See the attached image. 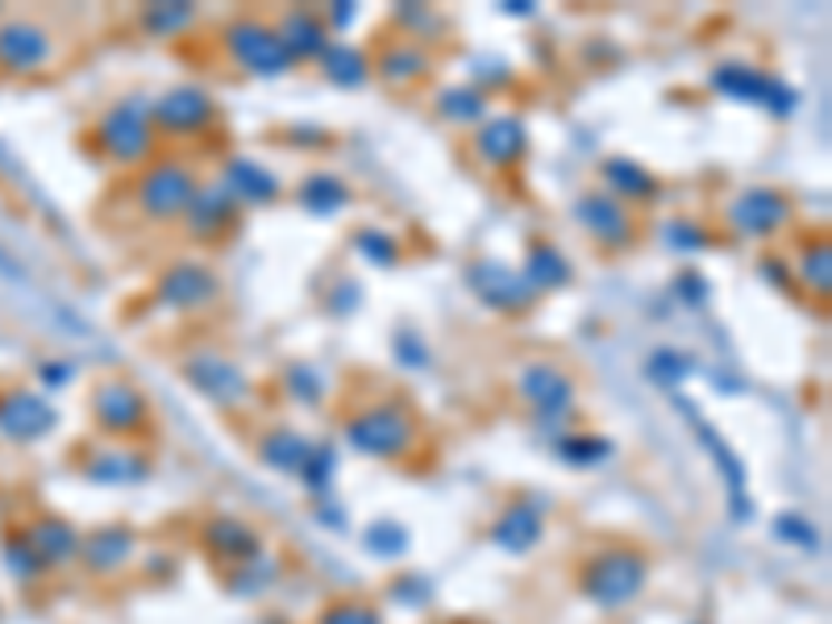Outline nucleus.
Returning a JSON list of instances; mask_svg holds the SVG:
<instances>
[{"label": "nucleus", "instance_id": "obj_35", "mask_svg": "<svg viewBox=\"0 0 832 624\" xmlns=\"http://www.w3.org/2000/svg\"><path fill=\"white\" fill-rule=\"evenodd\" d=\"M803 280L812 283V287H820V292H829V246L820 242L816 250H807V263H803Z\"/></svg>", "mask_w": 832, "mask_h": 624}, {"label": "nucleus", "instance_id": "obj_10", "mask_svg": "<svg viewBox=\"0 0 832 624\" xmlns=\"http://www.w3.org/2000/svg\"><path fill=\"white\" fill-rule=\"evenodd\" d=\"M721 92L741 96V100H754V105H770L774 113H786L795 96L786 92L779 79L762 76V71H750V67H721L716 79H712Z\"/></svg>", "mask_w": 832, "mask_h": 624}, {"label": "nucleus", "instance_id": "obj_4", "mask_svg": "<svg viewBox=\"0 0 832 624\" xmlns=\"http://www.w3.org/2000/svg\"><path fill=\"white\" fill-rule=\"evenodd\" d=\"M100 142L117 163H138L150 155L155 146V125H150V109L138 100H121L117 109L100 121Z\"/></svg>", "mask_w": 832, "mask_h": 624}, {"label": "nucleus", "instance_id": "obj_33", "mask_svg": "<svg viewBox=\"0 0 832 624\" xmlns=\"http://www.w3.org/2000/svg\"><path fill=\"white\" fill-rule=\"evenodd\" d=\"M359 250L371 259V263H388L392 266L395 259H400V250H395V242L388 234H371V230H362L359 234Z\"/></svg>", "mask_w": 832, "mask_h": 624}, {"label": "nucleus", "instance_id": "obj_17", "mask_svg": "<svg viewBox=\"0 0 832 624\" xmlns=\"http://www.w3.org/2000/svg\"><path fill=\"white\" fill-rule=\"evenodd\" d=\"M474 146H479V155H483L487 163L508 167V163H517V158L525 155V125H520L517 117H496V121H487L483 129H479Z\"/></svg>", "mask_w": 832, "mask_h": 624}, {"label": "nucleus", "instance_id": "obj_27", "mask_svg": "<svg viewBox=\"0 0 832 624\" xmlns=\"http://www.w3.org/2000/svg\"><path fill=\"white\" fill-rule=\"evenodd\" d=\"M263 458H267L275 470H300L313 458V450H309V441H300L296 433H271L267 441H263Z\"/></svg>", "mask_w": 832, "mask_h": 624}, {"label": "nucleus", "instance_id": "obj_1", "mask_svg": "<svg viewBox=\"0 0 832 624\" xmlns=\"http://www.w3.org/2000/svg\"><path fill=\"white\" fill-rule=\"evenodd\" d=\"M645 571H649L645 554H637V549H628V546H616V549H608V554H599V558L587 562L579 587L587 599H596L599 608H620V604H628V599L645 587Z\"/></svg>", "mask_w": 832, "mask_h": 624}, {"label": "nucleus", "instance_id": "obj_8", "mask_svg": "<svg viewBox=\"0 0 832 624\" xmlns=\"http://www.w3.org/2000/svg\"><path fill=\"white\" fill-rule=\"evenodd\" d=\"M184 374H188V383L196 391H205L213 404L221 408H234L246 400V391H251V383L242 379V371H234L229 362L213 359V354H200V359H188L184 362Z\"/></svg>", "mask_w": 832, "mask_h": 624}, {"label": "nucleus", "instance_id": "obj_29", "mask_svg": "<svg viewBox=\"0 0 832 624\" xmlns=\"http://www.w3.org/2000/svg\"><path fill=\"white\" fill-rule=\"evenodd\" d=\"M346 184L342 179H333V175H313L309 184H304V201H309V208H321V213H337L342 204H346Z\"/></svg>", "mask_w": 832, "mask_h": 624}, {"label": "nucleus", "instance_id": "obj_12", "mask_svg": "<svg viewBox=\"0 0 832 624\" xmlns=\"http://www.w3.org/2000/svg\"><path fill=\"white\" fill-rule=\"evenodd\" d=\"M213 296H217V280L196 263L172 266V271L163 275V283H158V300L172 304V309H200V304H208Z\"/></svg>", "mask_w": 832, "mask_h": 624}, {"label": "nucleus", "instance_id": "obj_26", "mask_svg": "<svg viewBox=\"0 0 832 624\" xmlns=\"http://www.w3.org/2000/svg\"><path fill=\"white\" fill-rule=\"evenodd\" d=\"M26 542H30V546L38 549V558H42V562H47V558H50V562H63L67 554H71V549L79 546L76 533L67 529L63 520H42V525H38V529H33L30 537H26Z\"/></svg>", "mask_w": 832, "mask_h": 624}, {"label": "nucleus", "instance_id": "obj_6", "mask_svg": "<svg viewBox=\"0 0 832 624\" xmlns=\"http://www.w3.org/2000/svg\"><path fill=\"white\" fill-rule=\"evenodd\" d=\"M96 421L112 433H134L146 425V396L129 379H105L92 396Z\"/></svg>", "mask_w": 832, "mask_h": 624}, {"label": "nucleus", "instance_id": "obj_34", "mask_svg": "<svg viewBox=\"0 0 832 624\" xmlns=\"http://www.w3.org/2000/svg\"><path fill=\"white\" fill-rule=\"evenodd\" d=\"M321 624H383V621H379V612L366 608V604H333V608L321 616Z\"/></svg>", "mask_w": 832, "mask_h": 624}, {"label": "nucleus", "instance_id": "obj_5", "mask_svg": "<svg viewBox=\"0 0 832 624\" xmlns=\"http://www.w3.org/2000/svg\"><path fill=\"white\" fill-rule=\"evenodd\" d=\"M225 47H229V55L242 67H251L258 76H280V71H287V62H292L280 47V33L271 30V26H263V21H234L225 30Z\"/></svg>", "mask_w": 832, "mask_h": 624}, {"label": "nucleus", "instance_id": "obj_9", "mask_svg": "<svg viewBox=\"0 0 832 624\" xmlns=\"http://www.w3.org/2000/svg\"><path fill=\"white\" fill-rule=\"evenodd\" d=\"M520 391H525V400H529L537 412H546V417H566V412H570V400H575V383L566 379V371H558L550 362L525 367Z\"/></svg>", "mask_w": 832, "mask_h": 624}, {"label": "nucleus", "instance_id": "obj_3", "mask_svg": "<svg viewBox=\"0 0 832 624\" xmlns=\"http://www.w3.org/2000/svg\"><path fill=\"white\" fill-rule=\"evenodd\" d=\"M196 192H200V187H196V175H192L184 163H158L155 172L141 175L138 201L155 221H172L188 213L192 201H196Z\"/></svg>", "mask_w": 832, "mask_h": 624}, {"label": "nucleus", "instance_id": "obj_2", "mask_svg": "<svg viewBox=\"0 0 832 624\" xmlns=\"http://www.w3.org/2000/svg\"><path fill=\"white\" fill-rule=\"evenodd\" d=\"M350 446H359L362 454H375V458H400V454L412 446V421L404 408L383 404V408H366L354 421L346 425Z\"/></svg>", "mask_w": 832, "mask_h": 624}, {"label": "nucleus", "instance_id": "obj_16", "mask_svg": "<svg viewBox=\"0 0 832 624\" xmlns=\"http://www.w3.org/2000/svg\"><path fill=\"white\" fill-rule=\"evenodd\" d=\"M280 47L287 59H313V55H325V26L313 9H292V13L280 21Z\"/></svg>", "mask_w": 832, "mask_h": 624}, {"label": "nucleus", "instance_id": "obj_21", "mask_svg": "<svg viewBox=\"0 0 832 624\" xmlns=\"http://www.w3.org/2000/svg\"><path fill=\"white\" fill-rule=\"evenodd\" d=\"M520 275L529 280V287H562V283L570 280V266L558 259V250H550L546 242H534L529 263H525Z\"/></svg>", "mask_w": 832, "mask_h": 624}, {"label": "nucleus", "instance_id": "obj_23", "mask_svg": "<svg viewBox=\"0 0 832 624\" xmlns=\"http://www.w3.org/2000/svg\"><path fill=\"white\" fill-rule=\"evenodd\" d=\"M129 546H134V537L126 529H105L88 537L84 554H88V562H92L96 571H117L129 558Z\"/></svg>", "mask_w": 832, "mask_h": 624}, {"label": "nucleus", "instance_id": "obj_25", "mask_svg": "<svg viewBox=\"0 0 832 624\" xmlns=\"http://www.w3.org/2000/svg\"><path fill=\"white\" fill-rule=\"evenodd\" d=\"M229 184H234V192L242 201H251V204H263L280 192L275 175H267L258 163H234V167H229Z\"/></svg>", "mask_w": 832, "mask_h": 624}, {"label": "nucleus", "instance_id": "obj_13", "mask_svg": "<svg viewBox=\"0 0 832 624\" xmlns=\"http://www.w3.org/2000/svg\"><path fill=\"white\" fill-rule=\"evenodd\" d=\"M50 59V38L47 30H38L30 21H13L0 30V62L9 71H33Z\"/></svg>", "mask_w": 832, "mask_h": 624}, {"label": "nucleus", "instance_id": "obj_15", "mask_svg": "<svg viewBox=\"0 0 832 624\" xmlns=\"http://www.w3.org/2000/svg\"><path fill=\"white\" fill-rule=\"evenodd\" d=\"M155 121L175 129V134H192V129L213 121V100L200 88H175L155 105Z\"/></svg>", "mask_w": 832, "mask_h": 624}, {"label": "nucleus", "instance_id": "obj_11", "mask_svg": "<svg viewBox=\"0 0 832 624\" xmlns=\"http://www.w3.org/2000/svg\"><path fill=\"white\" fill-rule=\"evenodd\" d=\"M471 283H474V292H479L487 304H496V309H525L529 296H534L529 280H525L520 271H508V266H500V263H479L471 271Z\"/></svg>", "mask_w": 832, "mask_h": 624}, {"label": "nucleus", "instance_id": "obj_18", "mask_svg": "<svg viewBox=\"0 0 832 624\" xmlns=\"http://www.w3.org/2000/svg\"><path fill=\"white\" fill-rule=\"evenodd\" d=\"M50 425H55V412L33 396H9L0 404V429L9 437H38L47 433Z\"/></svg>", "mask_w": 832, "mask_h": 624}, {"label": "nucleus", "instance_id": "obj_7", "mask_svg": "<svg viewBox=\"0 0 832 624\" xmlns=\"http://www.w3.org/2000/svg\"><path fill=\"white\" fill-rule=\"evenodd\" d=\"M575 217H579V225L587 230V234L596 237V242H604V246H628L633 242V213L625 208V201H616V196H583L579 208H575Z\"/></svg>", "mask_w": 832, "mask_h": 624}, {"label": "nucleus", "instance_id": "obj_19", "mask_svg": "<svg viewBox=\"0 0 832 624\" xmlns=\"http://www.w3.org/2000/svg\"><path fill=\"white\" fill-rule=\"evenodd\" d=\"M237 196L234 192H225V187H208V192H196V201H192V208L184 213L188 217V225L196 230V234H221L229 221H234V208H237Z\"/></svg>", "mask_w": 832, "mask_h": 624}, {"label": "nucleus", "instance_id": "obj_24", "mask_svg": "<svg viewBox=\"0 0 832 624\" xmlns=\"http://www.w3.org/2000/svg\"><path fill=\"white\" fill-rule=\"evenodd\" d=\"M379 71H383V79H392V84H412V79H421L429 71V55L417 50L412 42H400V47H392L383 55Z\"/></svg>", "mask_w": 832, "mask_h": 624}, {"label": "nucleus", "instance_id": "obj_14", "mask_svg": "<svg viewBox=\"0 0 832 624\" xmlns=\"http://www.w3.org/2000/svg\"><path fill=\"white\" fill-rule=\"evenodd\" d=\"M728 217H733L741 234H770V230H779L786 221V201L774 187H754L728 208Z\"/></svg>", "mask_w": 832, "mask_h": 624}, {"label": "nucleus", "instance_id": "obj_28", "mask_svg": "<svg viewBox=\"0 0 832 624\" xmlns=\"http://www.w3.org/2000/svg\"><path fill=\"white\" fill-rule=\"evenodd\" d=\"M208 542H213V549L225 554V558H246V554L258 549L254 529H246L242 520H217V525L208 529Z\"/></svg>", "mask_w": 832, "mask_h": 624}, {"label": "nucleus", "instance_id": "obj_31", "mask_svg": "<svg viewBox=\"0 0 832 624\" xmlns=\"http://www.w3.org/2000/svg\"><path fill=\"white\" fill-rule=\"evenodd\" d=\"M483 96L474 92V88H450V92L441 96V113L446 117H454V121H479L483 117Z\"/></svg>", "mask_w": 832, "mask_h": 624}, {"label": "nucleus", "instance_id": "obj_20", "mask_svg": "<svg viewBox=\"0 0 832 624\" xmlns=\"http://www.w3.org/2000/svg\"><path fill=\"white\" fill-rule=\"evenodd\" d=\"M541 537V513H537L534 504H517V508H508L503 513V520L496 525V542H500L503 549H529Z\"/></svg>", "mask_w": 832, "mask_h": 624}, {"label": "nucleus", "instance_id": "obj_32", "mask_svg": "<svg viewBox=\"0 0 832 624\" xmlns=\"http://www.w3.org/2000/svg\"><path fill=\"white\" fill-rule=\"evenodd\" d=\"M188 21H192V9H184V4H163V9H150V13H146V26L155 33L184 30Z\"/></svg>", "mask_w": 832, "mask_h": 624}, {"label": "nucleus", "instance_id": "obj_22", "mask_svg": "<svg viewBox=\"0 0 832 624\" xmlns=\"http://www.w3.org/2000/svg\"><path fill=\"white\" fill-rule=\"evenodd\" d=\"M604 175H608V184H613L616 201H642V196H654V192H658L654 175L642 172L637 163H625V158H613V163L604 167Z\"/></svg>", "mask_w": 832, "mask_h": 624}, {"label": "nucleus", "instance_id": "obj_30", "mask_svg": "<svg viewBox=\"0 0 832 624\" xmlns=\"http://www.w3.org/2000/svg\"><path fill=\"white\" fill-rule=\"evenodd\" d=\"M325 71H330L333 84H362V76H366V62H362L359 50L325 47Z\"/></svg>", "mask_w": 832, "mask_h": 624}]
</instances>
